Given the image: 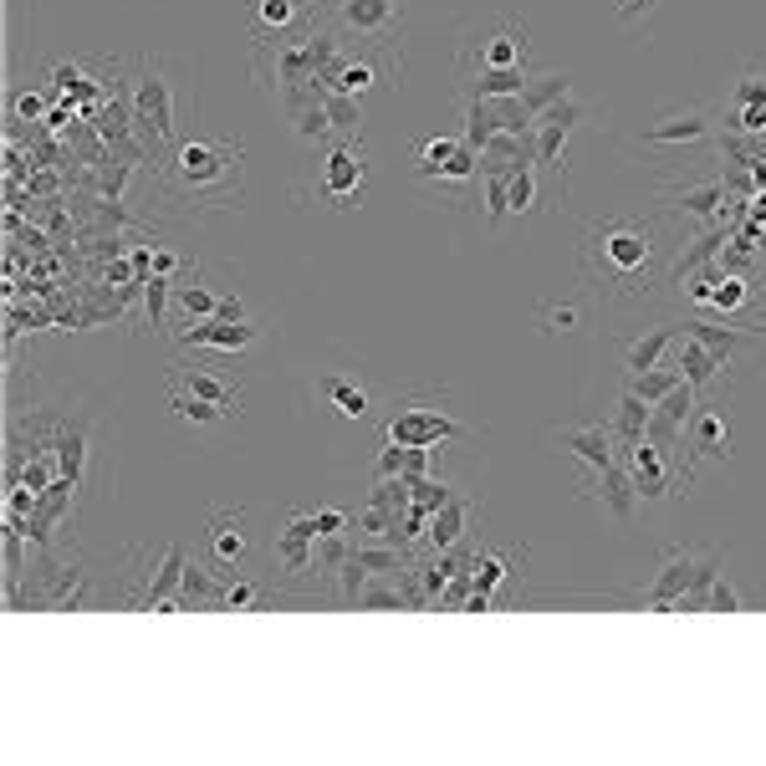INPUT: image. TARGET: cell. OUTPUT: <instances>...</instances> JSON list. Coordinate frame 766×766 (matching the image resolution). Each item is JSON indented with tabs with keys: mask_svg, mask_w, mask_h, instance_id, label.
I'll use <instances>...</instances> for the list:
<instances>
[{
	"mask_svg": "<svg viewBox=\"0 0 766 766\" xmlns=\"http://www.w3.org/2000/svg\"><path fill=\"white\" fill-rule=\"evenodd\" d=\"M670 240L654 215H603L578 246V266L598 297H649L670 281Z\"/></svg>",
	"mask_w": 766,
	"mask_h": 766,
	"instance_id": "cell-1",
	"label": "cell"
},
{
	"mask_svg": "<svg viewBox=\"0 0 766 766\" xmlns=\"http://www.w3.org/2000/svg\"><path fill=\"white\" fill-rule=\"evenodd\" d=\"M159 189L185 210H240L246 205V144L189 133L154 159Z\"/></svg>",
	"mask_w": 766,
	"mask_h": 766,
	"instance_id": "cell-2",
	"label": "cell"
},
{
	"mask_svg": "<svg viewBox=\"0 0 766 766\" xmlns=\"http://www.w3.org/2000/svg\"><path fill=\"white\" fill-rule=\"evenodd\" d=\"M531 82V41L527 27L511 15H490L480 27H465L455 52V87L465 97H516Z\"/></svg>",
	"mask_w": 766,
	"mask_h": 766,
	"instance_id": "cell-3",
	"label": "cell"
},
{
	"mask_svg": "<svg viewBox=\"0 0 766 766\" xmlns=\"http://www.w3.org/2000/svg\"><path fill=\"white\" fill-rule=\"evenodd\" d=\"M343 46V37L328 27V21H312L307 31H291V37H271V41H251V77L266 93V103H277L287 113L291 103H302L312 87H318L322 66L332 62V52Z\"/></svg>",
	"mask_w": 766,
	"mask_h": 766,
	"instance_id": "cell-4",
	"label": "cell"
},
{
	"mask_svg": "<svg viewBox=\"0 0 766 766\" xmlns=\"http://www.w3.org/2000/svg\"><path fill=\"white\" fill-rule=\"evenodd\" d=\"M404 77V52L398 41H343L332 62L322 66V77L312 93H343L358 103H373V97H389Z\"/></svg>",
	"mask_w": 766,
	"mask_h": 766,
	"instance_id": "cell-5",
	"label": "cell"
},
{
	"mask_svg": "<svg viewBox=\"0 0 766 766\" xmlns=\"http://www.w3.org/2000/svg\"><path fill=\"white\" fill-rule=\"evenodd\" d=\"M128 123L154 148V159L179 144V82L169 77V62L154 52L138 56V72L128 87Z\"/></svg>",
	"mask_w": 766,
	"mask_h": 766,
	"instance_id": "cell-6",
	"label": "cell"
},
{
	"mask_svg": "<svg viewBox=\"0 0 766 766\" xmlns=\"http://www.w3.org/2000/svg\"><path fill=\"white\" fill-rule=\"evenodd\" d=\"M246 394L236 379H220L215 369H205V358L195 363H174L169 369V410L185 424H225L236 420Z\"/></svg>",
	"mask_w": 766,
	"mask_h": 766,
	"instance_id": "cell-7",
	"label": "cell"
},
{
	"mask_svg": "<svg viewBox=\"0 0 766 766\" xmlns=\"http://www.w3.org/2000/svg\"><path fill=\"white\" fill-rule=\"evenodd\" d=\"M322 21L343 41H398L404 0H322Z\"/></svg>",
	"mask_w": 766,
	"mask_h": 766,
	"instance_id": "cell-8",
	"label": "cell"
},
{
	"mask_svg": "<svg viewBox=\"0 0 766 766\" xmlns=\"http://www.w3.org/2000/svg\"><path fill=\"white\" fill-rule=\"evenodd\" d=\"M174 343L185 348L195 358H236V353H251L261 343V322L256 318H205V322H179L174 328Z\"/></svg>",
	"mask_w": 766,
	"mask_h": 766,
	"instance_id": "cell-9",
	"label": "cell"
},
{
	"mask_svg": "<svg viewBox=\"0 0 766 766\" xmlns=\"http://www.w3.org/2000/svg\"><path fill=\"white\" fill-rule=\"evenodd\" d=\"M363 189H369V164H363V144H332L322 174L312 185V199L332 205V210H353L363 205Z\"/></svg>",
	"mask_w": 766,
	"mask_h": 766,
	"instance_id": "cell-10",
	"label": "cell"
},
{
	"mask_svg": "<svg viewBox=\"0 0 766 766\" xmlns=\"http://www.w3.org/2000/svg\"><path fill=\"white\" fill-rule=\"evenodd\" d=\"M705 572H715L711 552H695V547H670V552L660 557L654 582H649L644 608H654V613H674V603H680V598H685L690 588L705 578Z\"/></svg>",
	"mask_w": 766,
	"mask_h": 766,
	"instance_id": "cell-11",
	"label": "cell"
},
{
	"mask_svg": "<svg viewBox=\"0 0 766 766\" xmlns=\"http://www.w3.org/2000/svg\"><path fill=\"white\" fill-rule=\"evenodd\" d=\"M731 445H736V435H731L726 404H701L695 420H690V429H685V449H690V455H680V490L695 480L701 460H726Z\"/></svg>",
	"mask_w": 766,
	"mask_h": 766,
	"instance_id": "cell-12",
	"label": "cell"
},
{
	"mask_svg": "<svg viewBox=\"0 0 766 766\" xmlns=\"http://www.w3.org/2000/svg\"><path fill=\"white\" fill-rule=\"evenodd\" d=\"M460 435H465V424L449 410H439V404H404L389 420V429H383V439L410 445V449H439L445 439H460Z\"/></svg>",
	"mask_w": 766,
	"mask_h": 766,
	"instance_id": "cell-13",
	"label": "cell"
},
{
	"mask_svg": "<svg viewBox=\"0 0 766 766\" xmlns=\"http://www.w3.org/2000/svg\"><path fill=\"white\" fill-rule=\"evenodd\" d=\"M623 465H629V480H634L639 501H664V496H680V476H674V455L654 439H634V445L619 449Z\"/></svg>",
	"mask_w": 766,
	"mask_h": 766,
	"instance_id": "cell-14",
	"label": "cell"
},
{
	"mask_svg": "<svg viewBox=\"0 0 766 766\" xmlns=\"http://www.w3.org/2000/svg\"><path fill=\"white\" fill-rule=\"evenodd\" d=\"M318 11L322 0H246V27H251V41H271L307 31L318 21Z\"/></svg>",
	"mask_w": 766,
	"mask_h": 766,
	"instance_id": "cell-15",
	"label": "cell"
},
{
	"mask_svg": "<svg viewBox=\"0 0 766 766\" xmlns=\"http://www.w3.org/2000/svg\"><path fill=\"white\" fill-rule=\"evenodd\" d=\"M318 542H322V531H318V516L312 511H291L287 516V527L277 531V562L281 572H291V578H307V572H318Z\"/></svg>",
	"mask_w": 766,
	"mask_h": 766,
	"instance_id": "cell-16",
	"label": "cell"
},
{
	"mask_svg": "<svg viewBox=\"0 0 766 766\" xmlns=\"http://www.w3.org/2000/svg\"><path fill=\"white\" fill-rule=\"evenodd\" d=\"M685 328H690V338H701V343L711 348V353H715V363H721V369H736V363H741V353H746V348H756V343H762V328H746V322L690 318Z\"/></svg>",
	"mask_w": 766,
	"mask_h": 766,
	"instance_id": "cell-17",
	"label": "cell"
},
{
	"mask_svg": "<svg viewBox=\"0 0 766 766\" xmlns=\"http://www.w3.org/2000/svg\"><path fill=\"white\" fill-rule=\"evenodd\" d=\"M582 496H588V501H598L608 516H613V521H623V527L634 521L639 490H634V480H629V465H623V460H619V465H608V470H598V476H588V480H582Z\"/></svg>",
	"mask_w": 766,
	"mask_h": 766,
	"instance_id": "cell-18",
	"label": "cell"
},
{
	"mask_svg": "<svg viewBox=\"0 0 766 766\" xmlns=\"http://www.w3.org/2000/svg\"><path fill=\"white\" fill-rule=\"evenodd\" d=\"M670 210L680 215V220H690L695 230L701 225H715L726 220V205H731V185H721V179H705V185H685V189H670Z\"/></svg>",
	"mask_w": 766,
	"mask_h": 766,
	"instance_id": "cell-19",
	"label": "cell"
},
{
	"mask_svg": "<svg viewBox=\"0 0 766 766\" xmlns=\"http://www.w3.org/2000/svg\"><path fill=\"white\" fill-rule=\"evenodd\" d=\"M711 138V113L705 107H685V113H670L660 123H644L639 128V144L649 148H690Z\"/></svg>",
	"mask_w": 766,
	"mask_h": 766,
	"instance_id": "cell-20",
	"label": "cell"
},
{
	"mask_svg": "<svg viewBox=\"0 0 766 766\" xmlns=\"http://www.w3.org/2000/svg\"><path fill=\"white\" fill-rule=\"evenodd\" d=\"M557 445L568 449L572 460L588 465V476L608 470V465H619V439H613V424H582V429H568V435H557Z\"/></svg>",
	"mask_w": 766,
	"mask_h": 766,
	"instance_id": "cell-21",
	"label": "cell"
},
{
	"mask_svg": "<svg viewBox=\"0 0 766 766\" xmlns=\"http://www.w3.org/2000/svg\"><path fill=\"white\" fill-rule=\"evenodd\" d=\"M726 246H731V230H726V220H715V225H701L695 236L680 246V256L670 261V281H685V277H695V271H705V266L715 261V256H726Z\"/></svg>",
	"mask_w": 766,
	"mask_h": 766,
	"instance_id": "cell-22",
	"label": "cell"
},
{
	"mask_svg": "<svg viewBox=\"0 0 766 766\" xmlns=\"http://www.w3.org/2000/svg\"><path fill=\"white\" fill-rule=\"evenodd\" d=\"M680 343V332H674V322H654L649 332H639V338H629V343H619V363L623 373H644V369H660L664 353Z\"/></svg>",
	"mask_w": 766,
	"mask_h": 766,
	"instance_id": "cell-23",
	"label": "cell"
},
{
	"mask_svg": "<svg viewBox=\"0 0 766 766\" xmlns=\"http://www.w3.org/2000/svg\"><path fill=\"white\" fill-rule=\"evenodd\" d=\"M674 369L685 373V383L695 389V394H711L715 383L726 379V369L715 363V353L701 343V338H690V332L680 338V343H674Z\"/></svg>",
	"mask_w": 766,
	"mask_h": 766,
	"instance_id": "cell-24",
	"label": "cell"
},
{
	"mask_svg": "<svg viewBox=\"0 0 766 766\" xmlns=\"http://www.w3.org/2000/svg\"><path fill=\"white\" fill-rule=\"evenodd\" d=\"M246 552H251V542H246V511H215L210 521V557L220 562V568H240L246 562Z\"/></svg>",
	"mask_w": 766,
	"mask_h": 766,
	"instance_id": "cell-25",
	"label": "cell"
},
{
	"mask_svg": "<svg viewBox=\"0 0 766 766\" xmlns=\"http://www.w3.org/2000/svg\"><path fill=\"white\" fill-rule=\"evenodd\" d=\"M470 511L476 506L470 501H455L449 496L439 511H429V521H424V542L435 547V552H449V547H460L465 542V521H470Z\"/></svg>",
	"mask_w": 766,
	"mask_h": 766,
	"instance_id": "cell-26",
	"label": "cell"
},
{
	"mask_svg": "<svg viewBox=\"0 0 766 766\" xmlns=\"http://www.w3.org/2000/svg\"><path fill=\"white\" fill-rule=\"evenodd\" d=\"M318 398H328L343 420H369V410H373L369 389L353 383V379H343V373H322V379H318Z\"/></svg>",
	"mask_w": 766,
	"mask_h": 766,
	"instance_id": "cell-27",
	"label": "cell"
},
{
	"mask_svg": "<svg viewBox=\"0 0 766 766\" xmlns=\"http://www.w3.org/2000/svg\"><path fill=\"white\" fill-rule=\"evenodd\" d=\"M174 307H179V318L185 322H205V318L220 312V297L199 281V271H185V277L174 281Z\"/></svg>",
	"mask_w": 766,
	"mask_h": 766,
	"instance_id": "cell-28",
	"label": "cell"
},
{
	"mask_svg": "<svg viewBox=\"0 0 766 766\" xmlns=\"http://www.w3.org/2000/svg\"><path fill=\"white\" fill-rule=\"evenodd\" d=\"M649 420H654V404H644L639 394H629V389H623V394H619V410H613V439H619V449L634 445V439H644L649 435Z\"/></svg>",
	"mask_w": 766,
	"mask_h": 766,
	"instance_id": "cell-29",
	"label": "cell"
},
{
	"mask_svg": "<svg viewBox=\"0 0 766 766\" xmlns=\"http://www.w3.org/2000/svg\"><path fill=\"white\" fill-rule=\"evenodd\" d=\"M460 148H465V138H439V133H435V138H424L420 154H414V174H420L424 185H435L439 174H445V164L455 159Z\"/></svg>",
	"mask_w": 766,
	"mask_h": 766,
	"instance_id": "cell-30",
	"label": "cell"
},
{
	"mask_svg": "<svg viewBox=\"0 0 766 766\" xmlns=\"http://www.w3.org/2000/svg\"><path fill=\"white\" fill-rule=\"evenodd\" d=\"M674 383H685V373H680V369H670V363H660V369L629 373V379H623V389H629V394H639V398H644V404H660V398L670 394Z\"/></svg>",
	"mask_w": 766,
	"mask_h": 766,
	"instance_id": "cell-31",
	"label": "cell"
},
{
	"mask_svg": "<svg viewBox=\"0 0 766 766\" xmlns=\"http://www.w3.org/2000/svg\"><path fill=\"white\" fill-rule=\"evenodd\" d=\"M506 195H511V215H531L537 199H542V169L521 164L516 174H506Z\"/></svg>",
	"mask_w": 766,
	"mask_h": 766,
	"instance_id": "cell-32",
	"label": "cell"
},
{
	"mask_svg": "<svg viewBox=\"0 0 766 766\" xmlns=\"http://www.w3.org/2000/svg\"><path fill=\"white\" fill-rule=\"evenodd\" d=\"M138 287H144V328L159 332L164 328V302L174 297V277H164V271H148Z\"/></svg>",
	"mask_w": 766,
	"mask_h": 766,
	"instance_id": "cell-33",
	"label": "cell"
},
{
	"mask_svg": "<svg viewBox=\"0 0 766 766\" xmlns=\"http://www.w3.org/2000/svg\"><path fill=\"white\" fill-rule=\"evenodd\" d=\"M568 93H572V82H568V77H557V72H547V77H531V82H527L521 103H527L531 113H542L547 103H557V97H568Z\"/></svg>",
	"mask_w": 766,
	"mask_h": 766,
	"instance_id": "cell-34",
	"label": "cell"
},
{
	"mask_svg": "<svg viewBox=\"0 0 766 766\" xmlns=\"http://www.w3.org/2000/svg\"><path fill=\"white\" fill-rule=\"evenodd\" d=\"M486 185V230H501V220L511 215V195H506V174H480Z\"/></svg>",
	"mask_w": 766,
	"mask_h": 766,
	"instance_id": "cell-35",
	"label": "cell"
},
{
	"mask_svg": "<svg viewBox=\"0 0 766 766\" xmlns=\"http://www.w3.org/2000/svg\"><path fill=\"white\" fill-rule=\"evenodd\" d=\"M762 103H766V72L752 66V72L731 87V107H762Z\"/></svg>",
	"mask_w": 766,
	"mask_h": 766,
	"instance_id": "cell-36",
	"label": "cell"
},
{
	"mask_svg": "<svg viewBox=\"0 0 766 766\" xmlns=\"http://www.w3.org/2000/svg\"><path fill=\"white\" fill-rule=\"evenodd\" d=\"M741 608H746V598L726 582V572H715L711 593H705V613H741Z\"/></svg>",
	"mask_w": 766,
	"mask_h": 766,
	"instance_id": "cell-37",
	"label": "cell"
},
{
	"mask_svg": "<svg viewBox=\"0 0 766 766\" xmlns=\"http://www.w3.org/2000/svg\"><path fill=\"white\" fill-rule=\"evenodd\" d=\"M736 138H766V103L762 107H731V123H726Z\"/></svg>",
	"mask_w": 766,
	"mask_h": 766,
	"instance_id": "cell-38",
	"label": "cell"
},
{
	"mask_svg": "<svg viewBox=\"0 0 766 766\" xmlns=\"http://www.w3.org/2000/svg\"><path fill=\"white\" fill-rule=\"evenodd\" d=\"M410 496H414L420 511H439V506L449 501V486L445 480H435V476H420V480H410Z\"/></svg>",
	"mask_w": 766,
	"mask_h": 766,
	"instance_id": "cell-39",
	"label": "cell"
},
{
	"mask_svg": "<svg viewBox=\"0 0 766 766\" xmlns=\"http://www.w3.org/2000/svg\"><path fill=\"white\" fill-rule=\"evenodd\" d=\"M410 470V445H394V439H383L379 460H373V476H404Z\"/></svg>",
	"mask_w": 766,
	"mask_h": 766,
	"instance_id": "cell-40",
	"label": "cell"
},
{
	"mask_svg": "<svg viewBox=\"0 0 766 766\" xmlns=\"http://www.w3.org/2000/svg\"><path fill=\"white\" fill-rule=\"evenodd\" d=\"M220 608H266V588H256V582H225Z\"/></svg>",
	"mask_w": 766,
	"mask_h": 766,
	"instance_id": "cell-41",
	"label": "cell"
},
{
	"mask_svg": "<svg viewBox=\"0 0 766 766\" xmlns=\"http://www.w3.org/2000/svg\"><path fill=\"white\" fill-rule=\"evenodd\" d=\"M542 322H547V332H572L582 322V312L572 302H562V307H542Z\"/></svg>",
	"mask_w": 766,
	"mask_h": 766,
	"instance_id": "cell-42",
	"label": "cell"
},
{
	"mask_svg": "<svg viewBox=\"0 0 766 766\" xmlns=\"http://www.w3.org/2000/svg\"><path fill=\"white\" fill-rule=\"evenodd\" d=\"M312 516H318V531H322V537H343V531L353 527V516L338 511V506H322V511H312Z\"/></svg>",
	"mask_w": 766,
	"mask_h": 766,
	"instance_id": "cell-43",
	"label": "cell"
},
{
	"mask_svg": "<svg viewBox=\"0 0 766 766\" xmlns=\"http://www.w3.org/2000/svg\"><path fill=\"white\" fill-rule=\"evenodd\" d=\"M613 6H619V15H623V21H644V15L654 11L660 0H613Z\"/></svg>",
	"mask_w": 766,
	"mask_h": 766,
	"instance_id": "cell-44",
	"label": "cell"
},
{
	"mask_svg": "<svg viewBox=\"0 0 766 766\" xmlns=\"http://www.w3.org/2000/svg\"><path fill=\"white\" fill-rule=\"evenodd\" d=\"M215 318H230V322H240V318H251V307L240 302V297H220V312Z\"/></svg>",
	"mask_w": 766,
	"mask_h": 766,
	"instance_id": "cell-45",
	"label": "cell"
},
{
	"mask_svg": "<svg viewBox=\"0 0 766 766\" xmlns=\"http://www.w3.org/2000/svg\"><path fill=\"white\" fill-rule=\"evenodd\" d=\"M15 107H21V113H27V118H41V113H46V103H41L37 93H27V97H21V103H15Z\"/></svg>",
	"mask_w": 766,
	"mask_h": 766,
	"instance_id": "cell-46",
	"label": "cell"
}]
</instances>
